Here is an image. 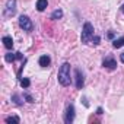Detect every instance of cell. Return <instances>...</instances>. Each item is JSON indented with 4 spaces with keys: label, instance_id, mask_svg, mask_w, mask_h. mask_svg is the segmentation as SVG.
<instances>
[{
    "label": "cell",
    "instance_id": "obj_1",
    "mask_svg": "<svg viewBox=\"0 0 124 124\" xmlns=\"http://www.w3.org/2000/svg\"><path fill=\"white\" fill-rule=\"evenodd\" d=\"M57 78H58V83L61 86H70L72 78H70V64L69 63H63L60 66Z\"/></svg>",
    "mask_w": 124,
    "mask_h": 124
},
{
    "label": "cell",
    "instance_id": "obj_2",
    "mask_svg": "<svg viewBox=\"0 0 124 124\" xmlns=\"http://www.w3.org/2000/svg\"><path fill=\"white\" fill-rule=\"evenodd\" d=\"M92 38H93V25H92L91 22H85L83 29H82V37H80V39H82L83 44H88Z\"/></svg>",
    "mask_w": 124,
    "mask_h": 124
},
{
    "label": "cell",
    "instance_id": "obj_3",
    "mask_svg": "<svg viewBox=\"0 0 124 124\" xmlns=\"http://www.w3.org/2000/svg\"><path fill=\"white\" fill-rule=\"evenodd\" d=\"M19 26H21L23 31H26V32H31V31L34 29V23L31 22V19H29L26 15H22V16L19 18Z\"/></svg>",
    "mask_w": 124,
    "mask_h": 124
},
{
    "label": "cell",
    "instance_id": "obj_4",
    "mask_svg": "<svg viewBox=\"0 0 124 124\" xmlns=\"http://www.w3.org/2000/svg\"><path fill=\"white\" fill-rule=\"evenodd\" d=\"M75 78H76V88L82 89L83 85H85V76H83L80 69H75Z\"/></svg>",
    "mask_w": 124,
    "mask_h": 124
},
{
    "label": "cell",
    "instance_id": "obj_5",
    "mask_svg": "<svg viewBox=\"0 0 124 124\" xmlns=\"http://www.w3.org/2000/svg\"><path fill=\"white\" fill-rule=\"evenodd\" d=\"M73 120H75V107L70 104V105L67 107V109H66V114H64V121H66L67 124H70V123H73Z\"/></svg>",
    "mask_w": 124,
    "mask_h": 124
},
{
    "label": "cell",
    "instance_id": "obj_6",
    "mask_svg": "<svg viewBox=\"0 0 124 124\" xmlns=\"http://www.w3.org/2000/svg\"><path fill=\"white\" fill-rule=\"evenodd\" d=\"M16 0H8V5H6V16H13L16 13Z\"/></svg>",
    "mask_w": 124,
    "mask_h": 124
},
{
    "label": "cell",
    "instance_id": "obj_7",
    "mask_svg": "<svg viewBox=\"0 0 124 124\" xmlns=\"http://www.w3.org/2000/svg\"><path fill=\"white\" fill-rule=\"evenodd\" d=\"M102 66L107 67V69L114 70V69L117 67V61H115L112 57H107V58H104V61H102Z\"/></svg>",
    "mask_w": 124,
    "mask_h": 124
},
{
    "label": "cell",
    "instance_id": "obj_8",
    "mask_svg": "<svg viewBox=\"0 0 124 124\" xmlns=\"http://www.w3.org/2000/svg\"><path fill=\"white\" fill-rule=\"evenodd\" d=\"M16 58H22V54L21 53H8L5 55V60L8 61V63H13Z\"/></svg>",
    "mask_w": 124,
    "mask_h": 124
},
{
    "label": "cell",
    "instance_id": "obj_9",
    "mask_svg": "<svg viewBox=\"0 0 124 124\" xmlns=\"http://www.w3.org/2000/svg\"><path fill=\"white\" fill-rule=\"evenodd\" d=\"M38 63H39L41 67H48V66L51 64V58H50L48 55H41L39 60H38Z\"/></svg>",
    "mask_w": 124,
    "mask_h": 124
},
{
    "label": "cell",
    "instance_id": "obj_10",
    "mask_svg": "<svg viewBox=\"0 0 124 124\" xmlns=\"http://www.w3.org/2000/svg\"><path fill=\"white\" fill-rule=\"evenodd\" d=\"M48 6V2L47 0H37V10L38 12H44Z\"/></svg>",
    "mask_w": 124,
    "mask_h": 124
},
{
    "label": "cell",
    "instance_id": "obj_11",
    "mask_svg": "<svg viewBox=\"0 0 124 124\" xmlns=\"http://www.w3.org/2000/svg\"><path fill=\"white\" fill-rule=\"evenodd\" d=\"M2 41H3V45H5L8 50H10V48L13 47V39H12V37H8V35H6V37H3Z\"/></svg>",
    "mask_w": 124,
    "mask_h": 124
},
{
    "label": "cell",
    "instance_id": "obj_12",
    "mask_svg": "<svg viewBox=\"0 0 124 124\" xmlns=\"http://www.w3.org/2000/svg\"><path fill=\"white\" fill-rule=\"evenodd\" d=\"M61 18H63V10H60V9H57V10H54L51 13V19H54V21L61 19Z\"/></svg>",
    "mask_w": 124,
    "mask_h": 124
},
{
    "label": "cell",
    "instance_id": "obj_13",
    "mask_svg": "<svg viewBox=\"0 0 124 124\" xmlns=\"http://www.w3.org/2000/svg\"><path fill=\"white\" fill-rule=\"evenodd\" d=\"M112 45H114V48H121L124 45V37H121L118 39H114L112 41Z\"/></svg>",
    "mask_w": 124,
    "mask_h": 124
},
{
    "label": "cell",
    "instance_id": "obj_14",
    "mask_svg": "<svg viewBox=\"0 0 124 124\" xmlns=\"http://www.w3.org/2000/svg\"><path fill=\"white\" fill-rule=\"evenodd\" d=\"M6 123H8V124H10V123H19V117H18V115L8 117V118H6Z\"/></svg>",
    "mask_w": 124,
    "mask_h": 124
},
{
    "label": "cell",
    "instance_id": "obj_15",
    "mask_svg": "<svg viewBox=\"0 0 124 124\" xmlns=\"http://www.w3.org/2000/svg\"><path fill=\"white\" fill-rule=\"evenodd\" d=\"M29 85H31V82H29V79H21V86L22 88H29Z\"/></svg>",
    "mask_w": 124,
    "mask_h": 124
},
{
    "label": "cell",
    "instance_id": "obj_16",
    "mask_svg": "<svg viewBox=\"0 0 124 124\" xmlns=\"http://www.w3.org/2000/svg\"><path fill=\"white\" fill-rule=\"evenodd\" d=\"M23 96H25V99H26L28 102H34V98H32V96H31L28 92H25V93H23Z\"/></svg>",
    "mask_w": 124,
    "mask_h": 124
},
{
    "label": "cell",
    "instance_id": "obj_17",
    "mask_svg": "<svg viewBox=\"0 0 124 124\" xmlns=\"http://www.w3.org/2000/svg\"><path fill=\"white\" fill-rule=\"evenodd\" d=\"M92 44H93V45H98V44H99V37H93V38H92Z\"/></svg>",
    "mask_w": 124,
    "mask_h": 124
},
{
    "label": "cell",
    "instance_id": "obj_18",
    "mask_svg": "<svg viewBox=\"0 0 124 124\" xmlns=\"http://www.w3.org/2000/svg\"><path fill=\"white\" fill-rule=\"evenodd\" d=\"M120 60H121V63H124V53H121V55H120Z\"/></svg>",
    "mask_w": 124,
    "mask_h": 124
},
{
    "label": "cell",
    "instance_id": "obj_19",
    "mask_svg": "<svg viewBox=\"0 0 124 124\" xmlns=\"http://www.w3.org/2000/svg\"><path fill=\"white\" fill-rule=\"evenodd\" d=\"M96 114H99V115H101V114H102V108H98V109H96Z\"/></svg>",
    "mask_w": 124,
    "mask_h": 124
},
{
    "label": "cell",
    "instance_id": "obj_20",
    "mask_svg": "<svg viewBox=\"0 0 124 124\" xmlns=\"http://www.w3.org/2000/svg\"><path fill=\"white\" fill-rule=\"evenodd\" d=\"M121 10H123V13H124V5H123V8H121Z\"/></svg>",
    "mask_w": 124,
    "mask_h": 124
}]
</instances>
